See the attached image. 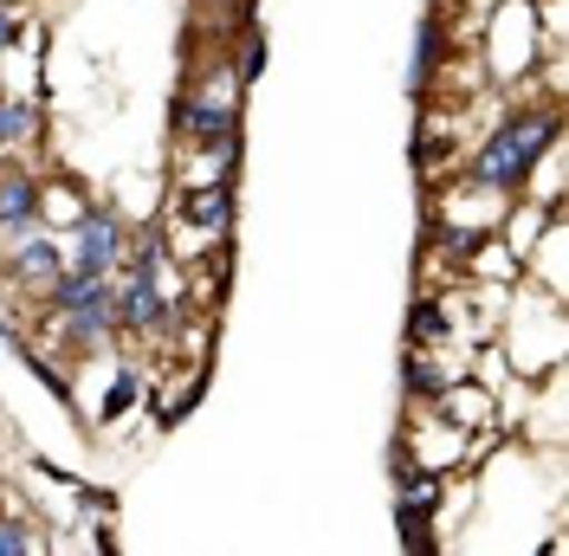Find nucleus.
I'll use <instances>...</instances> for the list:
<instances>
[{
    "label": "nucleus",
    "instance_id": "8",
    "mask_svg": "<svg viewBox=\"0 0 569 556\" xmlns=\"http://www.w3.org/2000/svg\"><path fill=\"white\" fill-rule=\"evenodd\" d=\"M13 272L27 278V285H52V278H59V246H46V240L20 246V259H13Z\"/></svg>",
    "mask_w": 569,
    "mask_h": 556
},
{
    "label": "nucleus",
    "instance_id": "12",
    "mask_svg": "<svg viewBox=\"0 0 569 556\" xmlns=\"http://www.w3.org/2000/svg\"><path fill=\"white\" fill-rule=\"evenodd\" d=\"M415 337H447V317H440V305H415Z\"/></svg>",
    "mask_w": 569,
    "mask_h": 556
},
{
    "label": "nucleus",
    "instance_id": "13",
    "mask_svg": "<svg viewBox=\"0 0 569 556\" xmlns=\"http://www.w3.org/2000/svg\"><path fill=\"white\" fill-rule=\"evenodd\" d=\"M408 388H427V395H440V369H433V363H408Z\"/></svg>",
    "mask_w": 569,
    "mask_h": 556
},
{
    "label": "nucleus",
    "instance_id": "1",
    "mask_svg": "<svg viewBox=\"0 0 569 556\" xmlns=\"http://www.w3.org/2000/svg\"><path fill=\"white\" fill-rule=\"evenodd\" d=\"M550 142H557V117H511V123L479 149V162H472L479 188H518Z\"/></svg>",
    "mask_w": 569,
    "mask_h": 556
},
{
    "label": "nucleus",
    "instance_id": "2",
    "mask_svg": "<svg viewBox=\"0 0 569 556\" xmlns=\"http://www.w3.org/2000/svg\"><path fill=\"white\" fill-rule=\"evenodd\" d=\"M117 259H123V227L110 220V214H84L78 220V266L84 272H117Z\"/></svg>",
    "mask_w": 569,
    "mask_h": 556
},
{
    "label": "nucleus",
    "instance_id": "3",
    "mask_svg": "<svg viewBox=\"0 0 569 556\" xmlns=\"http://www.w3.org/2000/svg\"><path fill=\"white\" fill-rule=\"evenodd\" d=\"M0 227H13V234L39 227V181L27 169H0Z\"/></svg>",
    "mask_w": 569,
    "mask_h": 556
},
{
    "label": "nucleus",
    "instance_id": "10",
    "mask_svg": "<svg viewBox=\"0 0 569 556\" xmlns=\"http://www.w3.org/2000/svg\"><path fill=\"white\" fill-rule=\"evenodd\" d=\"M130 401H137V376H117V383H110V395H104V420H117Z\"/></svg>",
    "mask_w": 569,
    "mask_h": 556
},
{
    "label": "nucleus",
    "instance_id": "6",
    "mask_svg": "<svg viewBox=\"0 0 569 556\" xmlns=\"http://www.w3.org/2000/svg\"><path fill=\"white\" fill-rule=\"evenodd\" d=\"M176 123H181L194 142H208V149H213V142L227 149V142H233V130H240V123H233V110H213V105H181Z\"/></svg>",
    "mask_w": 569,
    "mask_h": 556
},
{
    "label": "nucleus",
    "instance_id": "9",
    "mask_svg": "<svg viewBox=\"0 0 569 556\" xmlns=\"http://www.w3.org/2000/svg\"><path fill=\"white\" fill-rule=\"evenodd\" d=\"M98 291H104V272H84V266L66 272V278H52V305H59V311L84 305V298H98Z\"/></svg>",
    "mask_w": 569,
    "mask_h": 556
},
{
    "label": "nucleus",
    "instance_id": "14",
    "mask_svg": "<svg viewBox=\"0 0 569 556\" xmlns=\"http://www.w3.org/2000/svg\"><path fill=\"white\" fill-rule=\"evenodd\" d=\"M27 550H33V537L20 524H0V556H27Z\"/></svg>",
    "mask_w": 569,
    "mask_h": 556
},
{
    "label": "nucleus",
    "instance_id": "5",
    "mask_svg": "<svg viewBox=\"0 0 569 556\" xmlns=\"http://www.w3.org/2000/svg\"><path fill=\"white\" fill-rule=\"evenodd\" d=\"M110 324H117V298H110V285L98 291V298H84V305H71V344H98V337H110Z\"/></svg>",
    "mask_w": 569,
    "mask_h": 556
},
{
    "label": "nucleus",
    "instance_id": "15",
    "mask_svg": "<svg viewBox=\"0 0 569 556\" xmlns=\"http://www.w3.org/2000/svg\"><path fill=\"white\" fill-rule=\"evenodd\" d=\"M259 66H266V46L252 39V46H247V59H240V85H252V78H259Z\"/></svg>",
    "mask_w": 569,
    "mask_h": 556
},
{
    "label": "nucleus",
    "instance_id": "7",
    "mask_svg": "<svg viewBox=\"0 0 569 556\" xmlns=\"http://www.w3.org/2000/svg\"><path fill=\"white\" fill-rule=\"evenodd\" d=\"M181 214H188L194 227H208V234H227V220H233V195H227V188H194V195L181 201Z\"/></svg>",
    "mask_w": 569,
    "mask_h": 556
},
{
    "label": "nucleus",
    "instance_id": "16",
    "mask_svg": "<svg viewBox=\"0 0 569 556\" xmlns=\"http://www.w3.org/2000/svg\"><path fill=\"white\" fill-rule=\"evenodd\" d=\"M7 46H13V13L0 7V52H7Z\"/></svg>",
    "mask_w": 569,
    "mask_h": 556
},
{
    "label": "nucleus",
    "instance_id": "4",
    "mask_svg": "<svg viewBox=\"0 0 569 556\" xmlns=\"http://www.w3.org/2000/svg\"><path fill=\"white\" fill-rule=\"evenodd\" d=\"M117 317H123L130 330H156V324H169V305H162L156 278H130V291L117 298Z\"/></svg>",
    "mask_w": 569,
    "mask_h": 556
},
{
    "label": "nucleus",
    "instance_id": "11",
    "mask_svg": "<svg viewBox=\"0 0 569 556\" xmlns=\"http://www.w3.org/2000/svg\"><path fill=\"white\" fill-rule=\"evenodd\" d=\"M27 137V105H7L0 98V142H20Z\"/></svg>",
    "mask_w": 569,
    "mask_h": 556
}]
</instances>
